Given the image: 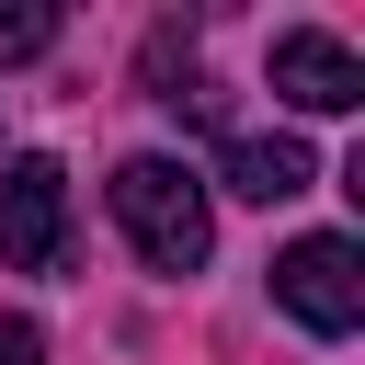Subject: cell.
Wrapping results in <instances>:
<instances>
[{
  "label": "cell",
  "mask_w": 365,
  "mask_h": 365,
  "mask_svg": "<svg viewBox=\"0 0 365 365\" xmlns=\"http://www.w3.org/2000/svg\"><path fill=\"white\" fill-rule=\"evenodd\" d=\"M274 308L297 319V331H319V342H342L354 319H365V251L354 240H285L274 251Z\"/></svg>",
  "instance_id": "2"
},
{
  "label": "cell",
  "mask_w": 365,
  "mask_h": 365,
  "mask_svg": "<svg viewBox=\"0 0 365 365\" xmlns=\"http://www.w3.org/2000/svg\"><path fill=\"white\" fill-rule=\"evenodd\" d=\"M228 194H251V205H285V194H308L319 182V160L297 148V137H228Z\"/></svg>",
  "instance_id": "5"
},
{
  "label": "cell",
  "mask_w": 365,
  "mask_h": 365,
  "mask_svg": "<svg viewBox=\"0 0 365 365\" xmlns=\"http://www.w3.org/2000/svg\"><path fill=\"white\" fill-rule=\"evenodd\" d=\"M46 46H57V11H34V0L0 11V68H23V57H46Z\"/></svg>",
  "instance_id": "6"
},
{
  "label": "cell",
  "mask_w": 365,
  "mask_h": 365,
  "mask_svg": "<svg viewBox=\"0 0 365 365\" xmlns=\"http://www.w3.org/2000/svg\"><path fill=\"white\" fill-rule=\"evenodd\" d=\"M0 365H46V331L34 319H0Z\"/></svg>",
  "instance_id": "7"
},
{
  "label": "cell",
  "mask_w": 365,
  "mask_h": 365,
  "mask_svg": "<svg viewBox=\"0 0 365 365\" xmlns=\"http://www.w3.org/2000/svg\"><path fill=\"white\" fill-rule=\"evenodd\" d=\"M0 262L11 274H57L68 262V171L57 160H11L0 171Z\"/></svg>",
  "instance_id": "3"
},
{
  "label": "cell",
  "mask_w": 365,
  "mask_h": 365,
  "mask_svg": "<svg viewBox=\"0 0 365 365\" xmlns=\"http://www.w3.org/2000/svg\"><path fill=\"white\" fill-rule=\"evenodd\" d=\"M114 228L137 240V262H148V274H205V251H217L205 182H194L182 160H160V148H137V160L114 171Z\"/></svg>",
  "instance_id": "1"
},
{
  "label": "cell",
  "mask_w": 365,
  "mask_h": 365,
  "mask_svg": "<svg viewBox=\"0 0 365 365\" xmlns=\"http://www.w3.org/2000/svg\"><path fill=\"white\" fill-rule=\"evenodd\" d=\"M274 91L297 114H354L365 103V57L342 34H319V23H297V34H274Z\"/></svg>",
  "instance_id": "4"
}]
</instances>
